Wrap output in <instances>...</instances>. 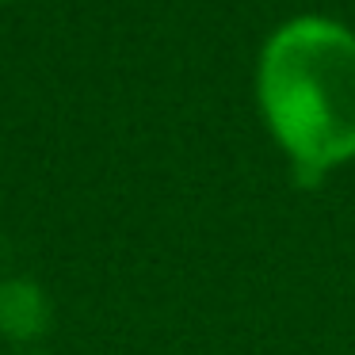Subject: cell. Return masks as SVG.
<instances>
[{
  "mask_svg": "<svg viewBox=\"0 0 355 355\" xmlns=\"http://www.w3.org/2000/svg\"><path fill=\"white\" fill-rule=\"evenodd\" d=\"M256 103L294 184L321 187L355 161V31L329 16L279 24L256 62Z\"/></svg>",
  "mask_w": 355,
  "mask_h": 355,
  "instance_id": "1",
  "label": "cell"
},
{
  "mask_svg": "<svg viewBox=\"0 0 355 355\" xmlns=\"http://www.w3.org/2000/svg\"><path fill=\"white\" fill-rule=\"evenodd\" d=\"M19 355H39V352H19Z\"/></svg>",
  "mask_w": 355,
  "mask_h": 355,
  "instance_id": "3",
  "label": "cell"
},
{
  "mask_svg": "<svg viewBox=\"0 0 355 355\" xmlns=\"http://www.w3.org/2000/svg\"><path fill=\"white\" fill-rule=\"evenodd\" d=\"M54 329V302L46 286L31 275L0 279V340L16 347L39 344Z\"/></svg>",
  "mask_w": 355,
  "mask_h": 355,
  "instance_id": "2",
  "label": "cell"
}]
</instances>
